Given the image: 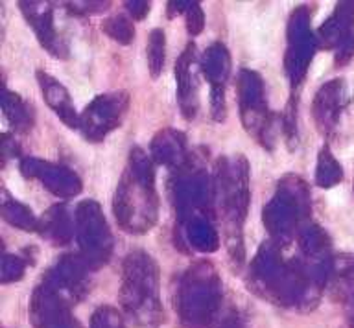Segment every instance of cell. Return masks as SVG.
Returning <instances> with one entry per match:
<instances>
[{
  "instance_id": "7a4b0ae2",
  "label": "cell",
  "mask_w": 354,
  "mask_h": 328,
  "mask_svg": "<svg viewBox=\"0 0 354 328\" xmlns=\"http://www.w3.org/2000/svg\"><path fill=\"white\" fill-rule=\"evenodd\" d=\"M339 100H342V79H334L317 93L314 115L321 131H328L334 128L337 115H339V107H342Z\"/></svg>"
},
{
  "instance_id": "8992f818",
  "label": "cell",
  "mask_w": 354,
  "mask_h": 328,
  "mask_svg": "<svg viewBox=\"0 0 354 328\" xmlns=\"http://www.w3.org/2000/svg\"><path fill=\"white\" fill-rule=\"evenodd\" d=\"M93 328H124V325L111 308H100L94 313Z\"/></svg>"
},
{
  "instance_id": "52a82bcc",
  "label": "cell",
  "mask_w": 354,
  "mask_h": 328,
  "mask_svg": "<svg viewBox=\"0 0 354 328\" xmlns=\"http://www.w3.org/2000/svg\"><path fill=\"white\" fill-rule=\"evenodd\" d=\"M203 12H201V8L199 4H190L188 8V15H187V26L188 32L192 35L199 34L201 30H203Z\"/></svg>"
},
{
  "instance_id": "6da1fadb",
  "label": "cell",
  "mask_w": 354,
  "mask_h": 328,
  "mask_svg": "<svg viewBox=\"0 0 354 328\" xmlns=\"http://www.w3.org/2000/svg\"><path fill=\"white\" fill-rule=\"evenodd\" d=\"M39 85L43 90L44 100L48 102V106L57 113V117L68 126V128H76V109L72 106V100L66 89L61 84H57L54 78H50L48 74L37 73Z\"/></svg>"
},
{
  "instance_id": "3957f363",
  "label": "cell",
  "mask_w": 354,
  "mask_h": 328,
  "mask_svg": "<svg viewBox=\"0 0 354 328\" xmlns=\"http://www.w3.org/2000/svg\"><path fill=\"white\" fill-rule=\"evenodd\" d=\"M165 32L160 28H155L153 32L149 34L148 41V65L149 73H151L153 78H157V76L162 73V67H165Z\"/></svg>"
},
{
  "instance_id": "ba28073f",
  "label": "cell",
  "mask_w": 354,
  "mask_h": 328,
  "mask_svg": "<svg viewBox=\"0 0 354 328\" xmlns=\"http://www.w3.org/2000/svg\"><path fill=\"white\" fill-rule=\"evenodd\" d=\"M353 190H354V189H353Z\"/></svg>"
},
{
  "instance_id": "5b68a950",
  "label": "cell",
  "mask_w": 354,
  "mask_h": 328,
  "mask_svg": "<svg viewBox=\"0 0 354 328\" xmlns=\"http://www.w3.org/2000/svg\"><path fill=\"white\" fill-rule=\"evenodd\" d=\"M104 32L113 37L115 41H120V43H129L133 39V34H135V30L131 28V24L127 23L124 17H115L109 19V21H105L104 26H102Z\"/></svg>"
},
{
  "instance_id": "277c9868",
  "label": "cell",
  "mask_w": 354,
  "mask_h": 328,
  "mask_svg": "<svg viewBox=\"0 0 354 328\" xmlns=\"http://www.w3.org/2000/svg\"><path fill=\"white\" fill-rule=\"evenodd\" d=\"M342 179V166L332 159L328 148H323L319 155V172H317V183L319 186H332Z\"/></svg>"
}]
</instances>
